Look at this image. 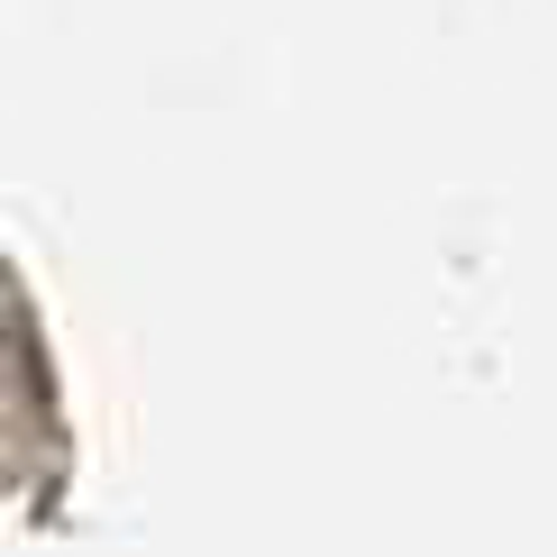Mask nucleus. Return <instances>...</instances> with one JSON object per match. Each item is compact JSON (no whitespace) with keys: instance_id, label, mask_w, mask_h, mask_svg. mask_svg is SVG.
<instances>
[]
</instances>
